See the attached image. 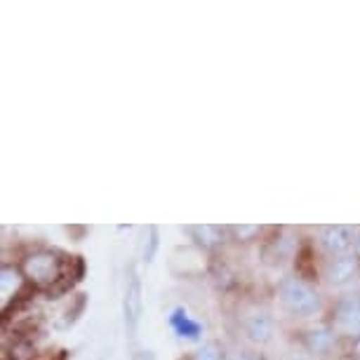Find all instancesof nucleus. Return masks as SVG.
Segmentation results:
<instances>
[{"instance_id": "nucleus-1", "label": "nucleus", "mask_w": 360, "mask_h": 360, "mask_svg": "<svg viewBox=\"0 0 360 360\" xmlns=\"http://www.w3.org/2000/svg\"><path fill=\"white\" fill-rule=\"evenodd\" d=\"M281 302L285 309L297 316H314L321 309L318 295L299 278H285L281 283Z\"/></svg>"}, {"instance_id": "nucleus-2", "label": "nucleus", "mask_w": 360, "mask_h": 360, "mask_svg": "<svg viewBox=\"0 0 360 360\" xmlns=\"http://www.w3.org/2000/svg\"><path fill=\"white\" fill-rule=\"evenodd\" d=\"M24 276L29 278L38 288H50L62 278V262L52 252H36L26 257L24 262Z\"/></svg>"}, {"instance_id": "nucleus-3", "label": "nucleus", "mask_w": 360, "mask_h": 360, "mask_svg": "<svg viewBox=\"0 0 360 360\" xmlns=\"http://www.w3.org/2000/svg\"><path fill=\"white\" fill-rule=\"evenodd\" d=\"M335 330L349 337H360V295H351L337 304Z\"/></svg>"}, {"instance_id": "nucleus-4", "label": "nucleus", "mask_w": 360, "mask_h": 360, "mask_svg": "<svg viewBox=\"0 0 360 360\" xmlns=\"http://www.w3.org/2000/svg\"><path fill=\"white\" fill-rule=\"evenodd\" d=\"M356 271H358V262L349 255H342V257H335V259L328 262V266H325V278H328L332 285H344L356 276Z\"/></svg>"}, {"instance_id": "nucleus-5", "label": "nucleus", "mask_w": 360, "mask_h": 360, "mask_svg": "<svg viewBox=\"0 0 360 360\" xmlns=\"http://www.w3.org/2000/svg\"><path fill=\"white\" fill-rule=\"evenodd\" d=\"M351 238H353V231L349 226H328L323 231L321 243L330 255L342 257V252H346L351 245Z\"/></svg>"}, {"instance_id": "nucleus-6", "label": "nucleus", "mask_w": 360, "mask_h": 360, "mask_svg": "<svg viewBox=\"0 0 360 360\" xmlns=\"http://www.w3.org/2000/svg\"><path fill=\"white\" fill-rule=\"evenodd\" d=\"M274 332V321L266 311H255L252 316L248 318V335L255 339V342H266Z\"/></svg>"}, {"instance_id": "nucleus-7", "label": "nucleus", "mask_w": 360, "mask_h": 360, "mask_svg": "<svg viewBox=\"0 0 360 360\" xmlns=\"http://www.w3.org/2000/svg\"><path fill=\"white\" fill-rule=\"evenodd\" d=\"M141 288H139V281L137 276H132L130 281V288H127V297H125V318H127V325L134 328L137 325V318H139V311H141Z\"/></svg>"}, {"instance_id": "nucleus-8", "label": "nucleus", "mask_w": 360, "mask_h": 360, "mask_svg": "<svg viewBox=\"0 0 360 360\" xmlns=\"http://www.w3.org/2000/svg\"><path fill=\"white\" fill-rule=\"evenodd\" d=\"M19 288H22V276H19V271L5 266L3 274H0V295H3V307L8 309L10 299L17 295Z\"/></svg>"}, {"instance_id": "nucleus-9", "label": "nucleus", "mask_w": 360, "mask_h": 360, "mask_svg": "<svg viewBox=\"0 0 360 360\" xmlns=\"http://www.w3.org/2000/svg\"><path fill=\"white\" fill-rule=\"evenodd\" d=\"M188 233L193 236V240L202 248H214L221 240V229L210 226V224H200V226H188Z\"/></svg>"}, {"instance_id": "nucleus-10", "label": "nucleus", "mask_w": 360, "mask_h": 360, "mask_svg": "<svg viewBox=\"0 0 360 360\" xmlns=\"http://www.w3.org/2000/svg\"><path fill=\"white\" fill-rule=\"evenodd\" d=\"M307 344L314 353H325V351H330L332 344H335V332L330 328H316L309 332Z\"/></svg>"}, {"instance_id": "nucleus-11", "label": "nucleus", "mask_w": 360, "mask_h": 360, "mask_svg": "<svg viewBox=\"0 0 360 360\" xmlns=\"http://www.w3.org/2000/svg\"><path fill=\"white\" fill-rule=\"evenodd\" d=\"M172 325L176 328V332H181V335H186V337H198V332H200L198 323H193L184 311H176L172 316Z\"/></svg>"}, {"instance_id": "nucleus-12", "label": "nucleus", "mask_w": 360, "mask_h": 360, "mask_svg": "<svg viewBox=\"0 0 360 360\" xmlns=\"http://www.w3.org/2000/svg\"><path fill=\"white\" fill-rule=\"evenodd\" d=\"M191 360H221V346L219 344H205L193 353Z\"/></svg>"}, {"instance_id": "nucleus-13", "label": "nucleus", "mask_w": 360, "mask_h": 360, "mask_svg": "<svg viewBox=\"0 0 360 360\" xmlns=\"http://www.w3.org/2000/svg\"><path fill=\"white\" fill-rule=\"evenodd\" d=\"M233 233L240 238V240H248V238L259 233V226H233Z\"/></svg>"}, {"instance_id": "nucleus-14", "label": "nucleus", "mask_w": 360, "mask_h": 360, "mask_svg": "<svg viewBox=\"0 0 360 360\" xmlns=\"http://www.w3.org/2000/svg\"><path fill=\"white\" fill-rule=\"evenodd\" d=\"M231 360H259V356H255V353H240V356H236Z\"/></svg>"}, {"instance_id": "nucleus-15", "label": "nucleus", "mask_w": 360, "mask_h": 360, "mask_svg": "<svg viewBox=\"0 0 360 360\" xmlns=\"http://www.w3.org/2000/svg\"><path fill=\"white\" fill-rule=\"evenodd\" d=\"M356 255L360 257V233H358V238H356Z\"/></svg>"}, {"instance_id": "nucleus-16", "label": "nucleus", "mask_w": 360, "mask_h": 360, "mask_svg": "<svg viewBox=\"0 0 360 360\" xmlns=\"http://www.w3.org/2000/svg\"><path fill=\"white\" fill-rule=\"evenodd\" d=\"M356 353H358V356H360V337L356 339Z\"/></svg>"}]
</instances>
